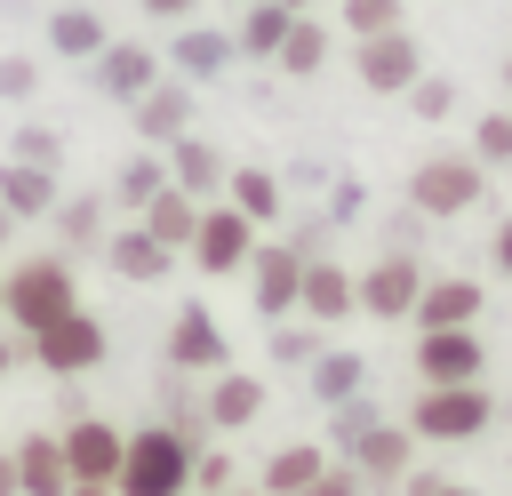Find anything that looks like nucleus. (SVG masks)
<instances>
[{
    "mask_svg": "<svg viewBox=\"0 0 512 496\" xmlns=\"http://www.w3.org/2000/svg\"><path fill=\"white\" fill-rule=\"evenodd\" d=\"M72 456L96 472V464H112V440H104V432H80V440H72Z\"/></svg>",
    "mask_w": 512,
    "mask_h": 496,
    "instance_id": "nucleus-10",
    "label": "nucleus"
},
{
    "mask_svg": "<svg viewBox=\"0 0 512 496\" xmlns=\"http://www.w3.org/2000/svg\"><path fill=\"white\" fill-rule=\"evenodd\" d=\"M424 424H432V432H464V424H480V400H432Z\"/></svg>",
    "mask_w": 512,
    "mask_h": 496,
    "instance_id": "nucleus-5",
    "label": "nucleus"
},
{
    "mask_svg": "<svg viewBox=\"0 0 512 496\" xmlns=\"http://www.w3.org/2000/svg\"><path fill=\"white\" fill-rule=\"evenodd\" d=\"M368 296H376V304H400V296H408V272H376Z\"/></svg>",
    "mask_w": 512,
    "mask_h": 496,
    "instance_id": "nucleus-11",
    "label": "nucleus"
},
{
    "mask_svg": "<svg viewBox=\"0 0 512 496\" xmlns=\"http://www.w3.org/2000/svg\"><path fill=\"white\" fill-rule=\"evenodd\" d=\"M232 248H240V224H208V248H200V256H208V264H232Z\"/></svg>",
    "mask_w": 512,
    "mask_h": 496,
    "instance_id": "nucleus-9",
    "label": "nucleus"
},
{
    "mask_svg": "<svg viewBox=\"0 0 512 496\" xmlns=\"http://www.w3.org/2000/svg\"><path fill=\"white\" fill-rule=\"evenodd\" d=\"M424 368H432V376H464V368H472V344H448V336H440V344L424 352Z\"/></svg>",
    "mask_w": 512,
    "mask_h": 496,
    "instance_id": "nucleus-7",
    "label": "nucleus"
},
{
    "mask_svg": "<svg viewBox=\"0 0 512 496\" xmlns=\"http://www.w3.org/2000/svg\"><path fill=\"white\" fill-rule=\"evenodd\" d=\"M16 304H24L32 320H48V304H56V272H32V280L16 288Z\"/></svg>",
    "mask_w": 512,
    "mask_h": 496,
    "instance_id": "nucleus-6",
    "label": "nucleus"
},
{
    "mask_svg": "<svg viewBox=\"0 0 512 496\" xmlns=\"http://www.w3.org/2000/svg\"><path fill=\"white\" fill-rule=\"evenodd\" d=\"M88 352H96V336H88L80 320H56V312H48V360L64 368V360H88Z\"/></svg>",
    "mask_w": 512,
    "mask_h": 496,
    "instance_id": "nucleus-3",
    "label": "nucleus"
},
{
    "mask_svg": "<svg viewBox=\"0 0 512 496\" xmlns=\"http://www.w3.org/2000/svg\"><path fill=\"white\" fill-rule=\"evenodd\" d=\"M176 464H184V456H176L168 440H144V448H136V488H144V496H160V488L176 480Z\"/></svg>",
    "mask_w": 512,
    "mask_h": 496,
    "instance_id": "nucleus-2",
    "label": "nucleus"
},
{
    "mask_svg": "<svg viewBox=\"0 0 512 496\" xmlns=\"http://www.w3.org/2000/svg\"><path fill=\"white\" fill-rule=\"evenodd\" d=\"M32 488H40V496L56 488V456H48V448H32Z\"/></svg>",
    "mask_w": 512,
    "mask_h": 496,
    "instance_id": "nucleus-12",
    "label": "nucleus"
},
{
    "mask_svg": "<svg viewBox=\"0 0 512 496\" xmlns=\"http://www.w3.org/2000/svg\"><path fill=\"white\" fill-rule=\"evenodd\" d=\"M368 80H376V88H400V80H408V48H400V40H376V48H368Z\"/></svg>",
    "mask_w": 512,
    "mask_h": 496,
    "instance_id": "nucleus-4",
    "label": "nucleus"
},
{
    "mask_svg": "<svg viewBox=\"0 0 512 496\" xmlns=\"http://www.w3.org/2000/svg\"><path fill=\"white\" fill-rule=\"evenodd\" d=\"M504 264H512V232H504Z\"/></svg>",
    "mask_w": 512,
    "mask_h": 496,
    "instance_id": "nucleus-13",
    "label": "nucleus"
},
{
    "mask_svg": "<svg viewBox=\"0 0 512 496\" xmlns=\"http://www.w3.org/2000/svg\"><path fill=\"white\" fill-rule=\"evenodd\" d=\"M472 192H480L472 168H424V208H464Z\"/></svg>",
    "mask_w": 512,
    "mask_h": 496,
    "instance_id": "nucleus-1",
    "label": "nucleus"
},
{
    "mask_svg": "<svg viewBox=\"0 0 512 496\" xmlns=\"http://www.w3.org/2000/svg\"><path fill=\"white\" fill-rule=\"evenodd\" d=\"M0 368H8V352H0Z\"/></svg>",
    "mask_w": 512,
    "mask_h": 496,
    "instance_id": "nucleus-14",
    "label": "nucleus"
},
{
    "mask_svg": "<svg viewBox=\"0 0 512 496\" xmlns=\"http://www.w3.org/2000/svg\"><path fill=\"white\" fill-rule=\"evenodd\" d=\"M472 312V288L456 280V288H432V320H464Z\"/></svg>",
    "mask_w": 512,
    "mask_h": 496,
    "instance_id": "nucleus-8",
    "label": "nucleus"
}]
</instances>
